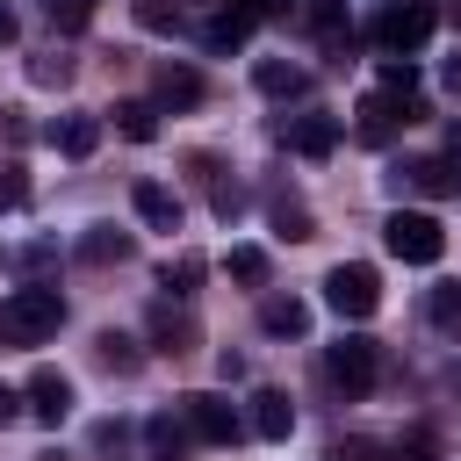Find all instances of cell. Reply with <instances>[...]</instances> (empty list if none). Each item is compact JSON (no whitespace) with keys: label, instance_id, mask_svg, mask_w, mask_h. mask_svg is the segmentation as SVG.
Here are the masks:
<instances>
[{"label":"cell","instance_id":"cell-10","mask_svg":"<svg viewBox=\"0 0 461 461\" xmlns=\"http://www.w3.org/2000/svg\"><path fill=\"white\" fill-rule=\"evenodd\" d=\"M130 209H137V223H151V230H180V194H173L166 180H137V187H130Z\"/></svg>","mask_w":461,"mask_h":461},{"label":"cell","instance_id":"cell-1","mask_svg":"<svg viewBox=\"0 0 461 461\" xmlns=\"http://www.w3.org/2000/svg\"><path fill=\"white\" fill-rule=\"evenodd\" d=\"M58 324H65V295H58V288L29 281V288L0 295V339H7V346H36V339H50Z\"/></svg>","mask_w":461,"mask_h":461},{"label":"cell","instance_id":"cell-8","mask_svg":"<svg viewBox=\"0 0 461 461\" xmlns=\"http://www.w3.org/2000/svg\"><path fill=\"white\" fill-rule=\"evenodd\" d=\"M389 187H396V194H425V202H439V194L461 187V173H454V158H411V166L389 173Z\"/></svg>","mask_w":461,"mask_h":461},{"label":"cell","instance_id":"cell-3","mask_svg":"<svg viewBox=\"0 0 461 461\" xmlns=\"http://www.w3.org/2000/svg\"><path fill=\"white\" fill-rule=\"evenodd\" d=\"M382 245H389L403 267H432V259L447 252V230H439V216H425V209H396V216L382 223Z\"/></svg>","mask_w":461,"mask_h":461},{"label":"cell","instance_id":"cell-29","mask_svg":"<svg viewBox=\"0 0 461 461\" xmlns=\"http://www.w3.org/2000/svg\"><path fill=\"white\" fill-rule=\"evenodd\" d=\"M432 324H439L447 339H461V281H447V288H432Z\"/></svg>","mask_w":461,"mask_h":461},{"label":"cell","instance_id":"cell-7","mask_svg":"<svg viewBox=\"0 0 461 461\" xmlns=\"http://www.w3.org/2000/svg\"><path fill=\"white\" fill-rule=\"evenodd\" d=\"M324 303L339 310V317H375V303H382V281H375V267H360V259H346V267H331L324 274Z\"/></svg>","mask_w":461,"mask_h":461},{"label":"cell","instance_id":"cell-6","mask_svg":"<svg viewBox=\"0 0 461 461\" xmlns=\"http://www.w3.org/2000/svg\"><path fill=\"white\" fill-rule=\"evenodd\" d=\"M432 22H439V7H432V0H389V14L375 22V43H382L389 58H411V50L432 36Z\"/></svg>","mask_w":461,"mask_h":461},{"label":"cell","instance_id":"cell-34","mask_svg":"<svg viewBox=\"0 0 461 461\" xmlns=\"http://www.w3.org/2000/svg\"><path fill=\"white\" fill-rule=\"evenodd\" d=\"M382 86H389V94H411V86H418V65H411V58H382Z\"/></svg>","mask_w":461,"mask_h":461},{"label":"cell","instance_id":"cell-40","mask_svg":"<svg viewBox=\"0 0 461 461\" xmlns=\"http://www.w3.org/2000/svg\"><path fill=\"white\" fill-rule=\"evenodd\" d=\"M447 86H454V94H461V58H447Z\"/></svg>","mask_w":461,"mask_h":461},{"label":"cell","instance_id":"cell-12","mask_svg":"<svg viewBox=\"0 0 461 461\" xmlns=\"http://www.w3.org/2000/svg\"><path fill=\"white\" fill-rule=\"evenodd\" d=\"M151 94H158V108H202V72L194 65H158L151 72Z\"/></svg>","mask_w":461,"mask_h":461},{"label":"cell","instance_id":"cell-15","mask_svg":"<svg viewBox=\"0 0 461 461\" xmlns=\"http://www.w3.org/2000/svg\"><path fill=\"white\" fill-rule=\"evenodd\" d=\"M130 252H137V238L115 230V223H94V230L79 238V259H86V267H122Z\"/></svg>","mask_w":461,"mask_h":461},{"label":"cell","instance_id":"cell-22","mask_svg":"<svg viewBox=\"0 0 461 461\" xmlns=\"http://www.w3.org/2000/svg\"><path fill=\"white\" fill-rule=\"evenodd\" d=\"M94 360H101L108 375H137V367H144V353H137L130 331H101V339H94Z\"/></svg>","mask_w":461,"mask_h":461},{"label":"cell","instance_id":"cell-38","mask_svg":"<svg viewBox=\"0 0 461 461\" xmlns=\"http://www.w3.org/2000/svg\"><path fill=\"white\" fill-rule=\"evenodd\" d=\"M0 43H14V7L0 0Z\"/></svg>","mask_w":461,"mask_h":461},{"label":"cell","instance_id":"cell-25","mask_svg":"<svg viewBox=\"0 0 461 461\" xmlns=\"http://www.w3.org/2000/svg\"><path fill=\"white\" fill-rule=\"evenodd\" d=\"M230 281H245V288H267V274H274V259H267V245H230Z\"/></svg>","mask_w":461,"mask_h":461},{"label":"cell","instance_id":"cell-32","mask_svg":"<svg viewBox=\"0 0 461 461\" xmlns=\"http://www.w3.org/2000/svg\"><path fill=\"white\" fill-rule=\"evenodd\" d=\"M137 22H144L151 36H173V29H180V7H166V0H137Z\"/></svg>","mask_w":461,"mask_h":461},{"label":"cell","instance_id":"cell-11","mask_svg":"<svg viewBox=\"0 0 461 461\" xmlns=\"http://www.w3.org/2000/svg\"><path fill=\"white\" fill-rule=\"evenodd\" d=\"M144 447H151V461H187L202 439L187 432V418H173V411H158V418H144Z\"/></svg>","mask_w":461,"mask_h":461},{"label":"cell","instance_id":"cell-5","mask_svg":"<svg viewBox=\"0 0 461 461\" xmlns=\"http://www.w3.org/2000/svg\"><path fill=\"white\" fill-rule=\"evenodd\" d=\"M180 418H187V432H194L202 447H238V439H245V418H238V403H223L216 389H194V396H180Z\"/></svg>","mask_w":461,"mask_h":461},{"label":"cell","instance_id":"cell-24","mask_svg":"<svg viewBox=\"0 0 461 461\" xmlns=\"http://www.w3.org/2000/svg\"><path fill=\"white\" fill-rule=\"evenodd\" d=\"M50 137H58V151H65V158H86V151L101 144V115H65Z\"/></svg>","mask_w":461,"mask_h":461},{"label":"cell","instance_id":"cell-28","mask_svg":"<svg viewBox=\"0 0 461 461\" xmlns=\"http://www.w3.org/2000/svg\"><path fill=\"white\" fill-rule=\"evenodd\" d=\"M43 14H50V29H65V36H79V29L94 22V0H43Z\"/></svg>","mask_w":461,"mask_h":461},{"label":"cell","instance_id":"cell-18","mask_svg":"<svg viewBox=\"0 0 461 461\" xmlns=\"http://www.w3.org/2000/svg\"><path fill=\"white\" fill-rule=\"evenodd\" d=\"M252 79H259V94H274V101H295V94L310 86V72H303V65H281V58H259Z\"/></svg>","mask_w":461,"mask_h":461},{"label":"cell","instance_id":"cell-16","mask_svg":"<svg viewBox=\"0 0 461 461\" xmlns=\"http://www.w3.org/2000/svg\"><path fill=\"white\" fill-rule=\"evenodd\" d=\"M259 324H267L274 339H303V331H310V303H303V295H267V303H259Z\"/></svg>","mask_w":461,"mask_h":461},{"label":"cell","instance_id":"cell-30","mask_svg":"<svg viewBox=\"0 0 461 461\" xmlns=\"http://www.w3.org/2000/svg\"><path fill=\"white\" fill-rule=\"evenodd\" d=\"M389 461H439V439L425 425H411L403 439H389Z\"/></svg>","mask_w":461,"mask_h":461},{"label":"cell","instance_id":"cell-17","mask_svg":"<svg viewBox=\"0 0 461 461\" xmlns=\"http://www.w3.org/2000/svg\"><path fill=\"white\" fill-rule=\"evenodd\" d=\"M252 432H259V439H288V432H295V403H288L281 389H259V396H252Z\"/></svg>","mask_w":461,"mask_h":461},{"label":"cell","instance_id":"cell-33","mask_svg":"<svg viewBox=\"0 0 461 461\" xmlns=\"http://www.w3.org/2000/svg\"><path fill=\"white\" fill-rule=\"evenodd\" d=\"M22 202H29V173L7 158V166H0V209H22Z\"/></svg>","mask_w":461,"mask_h":461},{"label":"cell","instance_id":"cell-23","mask_svg":"<svg viewBox=\"0 0 461 461\" xmlns=\"http://www.w3.org/2000/svg\"><path fill=\"white\" fill-rule=\"evenodd\" d=\"M115 130L130 144H151L158 137V101H115Z\"/></svg>","mask_w":461,"mask_h":461},{"label":"cell","instance_id":"cell-2","mask_svg":"<svg viewBox=\"0 0 461 461\" xmlns=\"http://www.w3.org/2000/svg\"><path fill=\"white\" fill-rule=\"evenodd\" d=\"M324 382L346 389V396H367V389L382 382V346H375L367 331H346L339 346H324Z\"/></svg>","mask_w":461,"mask_h":461},{"label":"cell","instance_id":"cell-27","mask_svg":"<svg viewBox=\"0 0 461 461\" xmlns=\"http://www.w3.org/2000/svg\"><path fill=\"white\" fill-rule=\"evenodd\" d=\"M324 461H389V439H367V432H339L324 447Z\"/></svg>","mask_w":461,"mask_h":461},{"label":"cell","instance_id":"cell-14","mask_svg":"<svg viewBox=\"0 0 461 461\" xmlns=\"http://www.w3.org/2000/svg\"><path fill=\"white\" fill-rule=\"evenodd\" d=\"M288 144H295L303 158H331V151H339V115H324V108H317V115H295V122H288Z\"/></svg>","mask_w":461,"mask_h":461},{"label":"cell","instance_id":"cell-37","mask_svg":"<svg viewBox=\"0 0 461 461\" xmlns=\"http://www.w3.org/2000/svg\"><path fill=\"white\" fill-rule=\"evenodd\" d=\"M14 418H29V403H22V389L0 382V425H14Z\"/></svg>","mask_w":461,"mask_h":461},{"label":"cell","instance_id":"cell-31","mask_svg":"<svg viewBox=\"0 0 461 461\" xmlns=\"http://www.w3.org/2000/svg\"><path fill=\"white\" fill-rule=\"evenodd\" d=\"M29 79H36V86H65V79H72V58H58V50H36V58H29Z\"/></svg>","mask_w":461,"mask_h":461},{"label":"cell","instance_id":"cell-36","mask_svg":"<svg viewBox=\"0 0 461 461\" xmlns=\"http://www.w3.org/2000/svg\"><path fill=\"white\" fill-rule=\"evenodd\" d=\"M50 259H58V245H22V252H14V267H22V274H43Z\"/></svg>","mask_w":461,"mask_h":461},{"label":"cell","instance_id":"cell-4","mask_svg":"<svg viewBox=\"0 0 461 461\" xmlns=\"http://www.w3.org/2000/svg\"><path fill=\"white\" fill-rule=\"evenodd\" d=\"M418 115H425L418 94H389V86H382V94H367V101L353 108V137H360V144H389V137H396L403 122H418Z\"/></svg>","mask_w":461,"mask_h":461},{"label":"cell","instance_id":"cell-26","mask_svg":"<svg viewBox=\"0 0 461 461\" xmlns=\"http://www.w3.org/2000/svg\"><path fill=\"white\" fill-rule=\"evenodd\" d=\"M267 223H274L281 238H310V209H303L295 194H267Z\"/></svg>","mask_w":461,"mask_h":461},{"label":"cell","instance_id":"cell-20","mask_svg":"<svg viewBox=\"0 0 461 461\" xmlns=\"http://www.w3.org/2000/svg\"><path fill=\"white\" fill-rule=\"evenodd\" d=\"M245 36H252V22H245V14H230V7L202 22V50H216V58H223V50H245Z\"/></svg>","mask_w":461,"mask_h":461},{"label":"cell","instance_id":"cell-21","mask_svg":"<svg viewBox=\"0 0 461 461\" xmlns=\"http://www.w3.org/2000/svg\"><path fill=\"white\" fill-rule=\"evenodd\" d=\"M202 274H209V259H202V252H180V259H166V267H158V288L187 303V295L202 288Z\"/></svg>","mask_w":461,"mask_h":461},{"label":"cell","instance_id":"cell-39","mask_svg":"<svg viewBox=\"0 0 461 461\" xmlns=\"http://www.w3.org/2000/svg\"><path fill=\"white\" fill-rule=\"evenodd\" d=\"M447 158H454V166H461V122H454V130H447Z\"/></svg>","mask_w":461,"mask_h":461},{"label":"cell","instance_id":"cell-13","mask_svg":"<svg viewBox=\"0 0 461 461\" xmlns=\"http://www.w3.org/2000/svg\"><path fill=\"white\" fill-rule=\"evenodd\" d=\"M151 346L180 360V353H194V346H202V331H194V317H187V310L158 303V310H151Z\"/></svg>","mask_w":461,"mask_h":461},{"label":"cell","instance_id":"cell-9","mask_svg":"<svg viewBox=\"0 0 461 461\" xmlns=\"http://www.w3.org/2000/svg\"><path fill=\"white\" fill-rule=\"evenodd\" d=\"M22 403H29L36 425H65V418H72V382H65L58 367H36L29 389H22Z\"/></svg>","mask_w":461,"mask_h":461},{"label":"cell","instance_id":"cell-19","mask_svg":"<svg viewBox=\"0 0 461 461\" xmlns=\"http://www.w3.org/2000/svg\"><path fill=\"white\" fill-rule=\"evenodd\" d=\"M295 14L324 36V50H346V0H303Z\"/></svg>","mask_w":461,"mask_h":461},{"label":"cell","instance_id":"cell-35","mask_svg":"<svg viewBox=\"0 0 461 461\" xmlns=\"http://www.w3.org/2000/svg\"><path fill=\"white\" fill-rule=\"evenodd\" d=\"M230 14H245V22H281L288 0H230Z\"/></svg>","mask_w":461,"mask_h":461},{"label":"cell","instance_id":"cell-41","mask_svg":"<svg viewBox=\"0 0 461 461\" xmlns=\"http://www.w3.org/2000/svg\"><path fill=\"white\" fill-rule=\"evenodd\" d=\"M447 7H454V14H461V0H447Z\"/></svg>","mask_w":461,"mask_h":461}]
</instances>
